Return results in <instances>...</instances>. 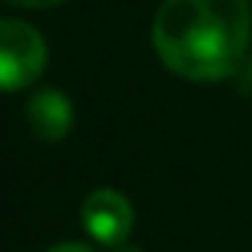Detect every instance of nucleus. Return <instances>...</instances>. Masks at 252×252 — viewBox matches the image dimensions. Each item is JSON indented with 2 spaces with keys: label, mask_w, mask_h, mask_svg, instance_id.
Returning <instances> with one entry per match:
<instances>
[{
  "label": "nucleus",
  "mask_w": 252,
  "mask_h": 252,
  "mask_svg": "<svg viewBox=\"0 0 252 252\" xmlns=\"http://www.w3.org/2000/svg\"><path fill=\"white\" fill-rule=\"evenodd\" d=\"M150 38L172 74L214 83L230 77L246 58L252 6L249 0H163Z\"/></svg>",
  "instance_id": "obj_1"
},
{
  "label": "nucleus",
  "mask_w": 252,
  "mask_h": 252,
  "mask_svg": "<svg viewBox=\"0 0 252 252\" xmlns=\"http://www.w3.org/2000/svg\"><path fill=\"white\" fill-rule=\"evenodd\" d=\"M48 45L35 26L23 19H0V90L16 93L42 77Z\"/></svg>",
  "instance_id": "obj_2"
},
{
  "label": "nucleus",
  "mask_w": 252,
  "mask_h": 252,
  "mask_svg": "<svg viewBox=\"0 0 252 252\" xmlns=\"http://www.w3.org/2000/svg\"><path fill=\"white\" fill-rule=\"evenodd\" d=\"M80 220L86 233L99 243V246H122L128 240L131 227H134V208L131 201L115 189H96L86 195L80 208Z\"/></svg>",
  "instance_id": "obj_3"
},
{
  "label": "nucleus",
  "mask_w": 252,
  "mask_h": 252,
  "mask_svg": "<svg viewBox=\"0 0 252 252\" xmlns=\"http://www.w3.org/2000/svg\"><path fill=\"white\" fill-rule=\"evenodd\" d=\"M26 118H29V128L35 131V137L55 144L64 141L67 131L74 128V105L58 90H38L26 105Z\"/></svg>",
  "instance_id": "obj_4"
},
{
  "label": "nucleus",
  "mask_w": 252,
  "mask_h": 252,
  "mask_svg": "<svg viewBox=\"0 0 252 252\" xmlns=\"http://www.w3.org/2000/svg\"><path fill=\"white\" fill-rule=\"evenodd\" d=\"M6 3H13V6H29V10H45V6H58V3H64V0H6Z\"/></svg>",
  "instance_id": "obj_5"
},
{
  "label": "nucleus",
  "mask_w": 252,
  "mask_h": 252,
  "mask_svg": "<svg viewBox=\"0 0 252 252\" xmlns=\"http://www.w3.org/2000/svg\"><path fill=\"white\" fill-rule=\"evenodd\" d=\"M48 252H93L90 246H80V243H58L55 249H48Z\"/></svg>",
  "instance_id": "obj_6"
},
{
  "label": "nucleus",
  "mask_w": 252,
  "mask_h": 252,
  "mask_svg": "<svg viewBox=\"0 0 252 252\" xmlns=\"http://www.w3.org/2000/svg\"><path fill=\"white\" fill-rule=\"evenodd\" d=\"M115 252H141L137 246H128V243H122V246H115Z\"/></svg>",
  "instance_id": "obj_7"
},
{
  "label": "nucleus",
  "mask_w": 252,
  "mask_h": 252,
  "mask_svg": "<svg viewBox=\"0 0 252 252\" xmlns=\"http://www.w3.org/2000/svg\"><path fill=\"white\" fill-rule=\"evenodd\" d=\"M249 77H252V61H249Z\"/></svg>",
  "instance_id": "obj_8"
}]
</instances>
